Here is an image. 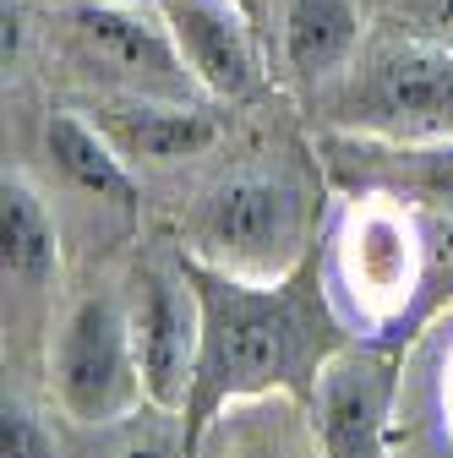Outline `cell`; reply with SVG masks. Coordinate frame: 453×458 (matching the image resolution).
<instances>
[{"instance_id": "6da1fadb", "label": "cell", "mask_w": 453, "mask_h": 458, "mask_svg": "<svg viewBox=\"0 0 453 458\" xmlns=\"http://www.w3.org/2000/svg\"><path fill=\"white\" fill-rule=\"evenodd\" d=\"M186 278L197 290L202 338H197V371L186 393L181 453L197 458L202 431L224 404L268 387L312 393L317 371L338 350V333L312 284H246L235 273L208 267L202 257H186Z\"/></svg>"}, {"instance_id": "7a4b0ae2", "label": "cell", "mask_w": 453, "mask_h": 458, "mask_svg": "<svg viewBox=\"0 0 453 458\" xmlns=\"http://www.w3.org/2000/svg\"><path fill=\"white\" fill-rule=\"evenodd\" d=\"M197 257L246 284H273L301 262V197L268 175H235L197 213Z\"/></svg>"}, {"instance_id": "3957f363", "label": "cell", "mask_w": 453, "mask_h": 458, "mask_svg": "<svg viewBox=\"0 0 453 458\" xmlns=\"http://www.w3.org/2000/svg\"><path fill=\"white\" fill-rule=\"evenodd\" d=\"M55 393H61V410L82 426L121 420L137 404L142 366L132 344V317L109 295H88L66 317L61 350H55Z\"/></svg>"}, {"instance_id": "277c9868", "label": "cell", "mask_w": 453, "mask_h": 458, "mask_svg": "<svg viewBox=\"0 0 453 458\" xmlns=\"http://www.w3.org/2000/svg\"><path fill=\"white\" fill-rule=\"evenodd\" d=\"M338 284L366 322H388L421 290V235L388 197L355 202L338 229Z\"/></svg>"}, {"instance_id": "5b68a950", "label": "cell", "mask_w": 453, "mask_h": 458, "mask_svg": "<svg viewBox=\"0 0 453 458\" xmlns=\"http://www.w3.org/2000/svg\"><path fill=\"white\" fill-rule=\"evenodd\" d=\"M72 44L82 49V61L104 77H115L148 98H186L192 72L175 33L153 28L142 12H132L126 0H72L66 6Z\"/></svg>"}, {"instance_id": "8992f818", "label": "cell", "mask_w": 453, "mask_h": 458, "mask_svg": "<svg viewBox=\"0 0 453 458\" xmlns=\"http://www.w3.org/2000/svg\"><path fill=\"white\" fill-rule=\"evenodd\" d=\"M197 338H202V311L197 290L181 267H142L137 273V311H132V344L142 387L153 404L186 410L192 371H197Z\"/></svg>"}, {"instance_id": "52a82bcc", "label": "cell", "mask_w": 453, "mask_h": 458, "mask_svg": "<svg viewBox=\"0 0 453 458\" xmlns=\"http://www.w3.org/2000/svg\"><path fill=\"white\" fill-rule=\"evenodd\" d=\"M399 366L377 350H333L317 371L312 404H317V437L322 458H388V415Z\"/></svg>"}, {"instance_id": "ba28073f", "label": "cell", "mask_w": 453, "mask_h": 458, "mask_svg": "<svg viewBox=\"0 0 453 458\" xmlns=\"http://www.w3.org/2000/svg\"><path fill=\"white\" fill-rule=\"evenodd\" d=\"M361 109L393 131H437L453 121V49L437 38H399L377 49L361 82Z\"/></svg>"}, {"instance_id": "9c48e42d", "label": "cell", "mask_w": 453, "mask_h": 458, "mask_svg": "<svg viewBox=\"0 0 453 458\" xmlns=\"http://www.w3.org/2000/svg\"><path fill=\"white\" fill-rule=\"evenodd\" d=\"M98 131L121 148V158H142V164H175V158H197L202 148H213L218 126L192 104H164V98H132V104H109L98 109Z\"/></svg>"}, {"instance_id": "30bf717a", "label": "cell", "mask_w": 453, "mask_h": 458, "mask_svg": "<svg viewBox=\"0 0 453 458\" xmlns=\"http://www.w3.org/2000/svg\"><path fill=\"white\" fill-rule=\"evenodd\" d=\"M169 33H175L186 66L202 88H213L224 98L252 93L257 72H252V49H246L235 17H224L208 0H169Z\"/></svg>"}, {"instance_id": "8fae6325", "label": "cell", "mask_w": 453, "mask_h": 458, "mask_svg": "<svg viewBox=\"0 0 453 458\" xmlns=\"http://www.w3.org/2000/svg\"><path fill=\"white\" fill-rule=\"evenodd\" d=\"M44 142H49L55 169H61L72 186H82L88 197L115 202V208H132V202H137V181H132L121 148L109 142L98 126L77 121V114H55L49 131H44Z\"/></svg>"}, {"instance_id": "7c38bea8", "label": "cell", "mask_w": 453, "mask_h": 458, "mask_svg": "<svg viewBox=\"0 0 453 458\" xmlns=\"http://www.w3.org/2000/svg\"><path fill=\"white\" fill-rule=\"evenodd\" d=\"M0 262H6V278L28 284V290L49 284L55 262H61V246H55L44 202L12 175L0 186Z\"/></svg>"}, {"instance_id": "4fadbf2b", "label": "cell", "mask_w": 453, "mask_h": 458, "mask_svg": "<svg viewBox=\"0 0 453 458\" xmlns=\"http://www.w3.org/2000/svg\"><path fill=\"white\" fill-rule=\"evenodd\" d=\"M355 38H361V22L350 12V0H290L285 49L301 77H328L333 66H345Z\"/></svg>"}, {"instance_id": "5bb4252c", "label": "cell", "mask_w": 453, "mask_h": 458, "mask_svg": "<svg viewBox=\"0 0 453 458\" xmlns=\"http://www.w3.org/2000/svg\"><path fill=\"white\" fill-rule=\"evenodd\" d=\"M393 169H399L405 191H415V197H426L432 208H448V213H453V142L399 153V164H393Z\"/></svg>"}, {"instance_id": "9a60e30c", "label": "cell", "mask_w": 453, "mask_h": 458, "mask_svg": "<svg viewBox=\"0 0 453 458\" xmlns=\"http://www.w3.org/2000/svg\"><path fill=\"white\" fill-rule=\"evenodd\" d=\"M0 458H55V442L44 431V420L28 410V404H12L0 410Z\"/></svg>"}, {"instance_id": "2e32d148", "label": "cell", "mask_w": 453, "mask_h": 458, "mask_svg": "<svg viewBox=\"0 0 453 458\" xmlns=\"http://www.w3.org/2000/svg\"><path fill=\"white\" fill-rule=\"evenodd\" d=\"M410 12H415L432 33H453V0H410Z\"/></svg>"}, {"instance_id": "e0dca14e", "label": "cell", "mask_w": 453, "mask_h": 458, "mask_svg": "<svg viewBox=\"0 0 453 458\" xmlns=\"http://www.w3.org/2000/svg\"><path fill=\"white\" fill-rule=\"evenodd\" d=\"M115 458H186V453H181V447H169L164 437H137V442L115 447Z\"/></svg>"}, {"instance_id": "ac0fdd59", "label": "cell", "mask_w": 453, "mask_h": 458, "mask_svg": "<svg viewBox=\"0 0 453 458\" xmlns=\"http://www.w3.org/2000/svg\"><path fill=\"white\" fill-rule=\"evenodd\" d=\"M442 420H448V431H453V350H448V360H442Z\"/></svg>"}, {"instance_id": "d6986e66", "label": "cell", "mask_w": 453, "mask_h": 458, "mask_svg": "<svg viewBox=\"0 0 453 458\" xmlns=\"http://www.w3.org/2000/svg\"><path fill=\"white\" fill-rule=\"evenodd\" d=\"M246 6H257V0H246Z\"/></svg>"}]
</instances>
